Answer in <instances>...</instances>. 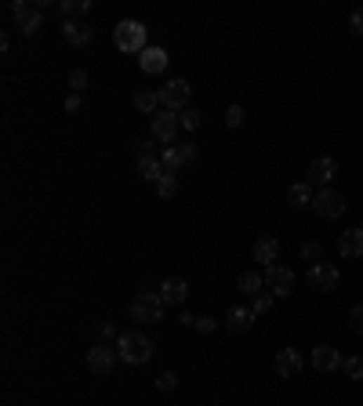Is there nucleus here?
<instances>
[{"instance_id": "4c0bfd02", "label": "nucleus", "mask_w": 363, "mask_h": 406, "mask_svg": "<svg viewBox=\"0 0 363 406\" xmlns=\"http://www.w3.org/2000/svg\"><path fill=\"white\" fill-rule=\"evenodd\" d=\"M98 337H105V341H117L120 334L113 330V323H102V327H98Z\"/></svg>"}, {"instance_id": "dca6fc26", "label": "nucleus", "mask_w": 363, "mask_h": 406, "mask_svg": "<svg viewBox=\"0 0 363 406\" xmlns=\"http://www.w3.org/2000/svg\"><path fill=\"white\" fill-rule=\"evenodd\" d=\"M341 363H345V359H341L338 349H331V345H316V349H312V367H316V370L331 374V370L341 367Z\"/></svg>"}, {"instance_id": "f03ea898", "label": "nucleus", "mask_w": 363, "mask_h": 406, "mask_svg": "<svg viewBox=\"0 0 363 406\" xmlns=\"http://www.w3.org/2000/svg\"><path fill=\"white\" fill-rule=\"evenodd\" d=\"M113 44L124 55H142L149 48L145 44V26L135 22V18H124V22H117V29H113Z\"/></svg>"}, {"instance_id": "0eeeda50", "label": "nucleus", "mask_w": 363, "mask_h": 406, "mask_svg": "<svg viewBox=\"0 0 363 406\" xmlns=\"http://www.w3.org/2000/svg\"><path fill=\"white\" fill-rule=\"evenodd\" d=\"M265 290L272 297H287L294 290V272L287 265H269L265 269Z\"/></svg>"}, {"instance_id": "423d86ee", "label": "nucleus", "mask_w": 363, "mask_h": 406, "mask_svg": "<svg viewBox=\"0 0 363 406\" xmlns=\"http://www.w3.org/2000/svg\"><path fill=\"white\" fill-rule=\"evenodd\" d=\"M189 105V83L185 80H167V88H160V109L182 113Z\"/></svg>"}, {"instance_id": "1a4fd4ad", "label": "nucleus", "mask_w": 363, "mask_h": 406, "mask_svg": "<svg viewBox=\"0 0 363 406\" xmlns=\"http://www.w3.org/2000/svg\"><path fill=\"white\" fill-rule=\"evenodd\" d=\"M182 131V120H178V113H171V109H160L157 116H153V138L157 142H164V145H171L175 142V135Z\"/></svg>"}, {"instance_id": "ddd939ff", "label": "nucleus", "mask_w": 363, "mask_h": 406, "mask_svg": "<svg viewBox=\"0 0 363 406\" xmlns=\"http://www.w3.org/2000/svg\"><path fill=\"white\" fill-rule=\"evenodd\" d=\"M167 51L164 48H145L142 55H138V66H142V73H149V76H160L164 69H167Z\"/></svg>"}, {"instance_id": "412c9836", "label": "nucleus", "mask_w": 363, "mask_h": 406, "mask_svg": "<svg viewBox=\"0 0 363 406\" xmlns=\"http://www.w3.org/2000/svg\"><path fill=\"white\" fill-rule=\"evenodd\" d=\"M62 36H66L73 48H84V44L91 40V29H88V26H80L77 18H66V22H62Z\"/></svg>"}, {"instance_id": "f8f14e48", "label": "nucleus", "mask_w": 363, "mask_h": 406, "mask_svg": "<svg viewBox=\"0 0 363 406\" xmlns=\"http://www.w3.org/2000/svg\"><path fill=\"white\" fill-rule=\"evenodd\" d=\"M302 367H305V359H302L298 349H280V352H276V374H280V377H298Z\"/></svg>"}, {"instance_id": "c756f323", "label": "nucleus", "mask_w": 363, "mask_h": 406, "mask_svg": "<svg viewBox=\"0 0 363 406\" xmlns=\"http://www.w3.org/2000/svg\"><path fill=\"white\" fill-rule=\"evenodd\" d=\"M302 258H305V262H319V258H324V243L309 240V243L302 247Z\"/></svg>"}, {"instance_id": "bb28decb", "label": "nucleus", "mask_w": 363, "mask_h": 406, "mask_svg": "<svg viewBox=\"0 0 363 406\" xmlns=\"http://www.w3.org/2000/svg\"><path fill=\"white\" fill-rule=\"evenodd\" d=\"M341 370H345V377H352V381H363V356H349L341 363Z\"/></svg>"}, {"instance_id": "f257e3e1", "label": "nucleus", "mask_w": 363, "mask_h": 406, "mask_svg": "<svg viewBox=\"0 0 363 406\" xmlns=\"http://www.w3.org/2000/svg\"><path fill=\"white\" fill-rule=\"evenodd\" d=\"M117 356L124 363H131V367H138V363H149L153 359V341H149L142 330H124L117 337Z\"/></svg>"}, {"instance_id": "a878e982", "label": "nucleus", "mask_w": 363, "mask_h": 406, "mask_svg": "<svg viewBox=\"0 0 363 406\" xmlns=\"http://www.w3.org/2000/svg\"><path fill=\"white\" fill-rule=\"evenodd\" d=\"M178 120H182V131H197L200 127V109L197 105H185V109L178 113Z\"/></svg>"}, {"instance_id": "393cba45", "label": "nucleus", "mask_w": 363, "mask_h": 406, "mask_svg": "<svg viewBox=\"0 0 363 406\" xmlns=\"http://www.w3.org/2000/svg\"><path fill=\"white\" fill-rule=\"evenodd\" d=\"M237 287H240L244 294H262V287H265V276H258V272H244L240 280H237Z\"/></svg>"}, {"instance_id": "6e6552de", "label": "nucleus", "mask_w": 363, "mask_h": 406, "mask_svg": "<svg viewBox=\"0 0 363 406\" xmlns=\"http://www.w3.org/2000/svg\"><path fill=\"white\" fill-rule=\"evenodd\" d=\"M11 15L22 33H37L40 22H44V11H40L37 4H29V0H18V4H11Z\"/></svg>"}, {"instance_id": "c9c22d12", "label": "nucleus", "mask_w": 363, "mask_h": 406, "mask_svg": "<svg viewBox=\"0 0 363 406\" xmlns=\"http://www.w3.org/2000/svg\"><path fill=\"white\" fill-rule=\"evenodd\" d=\"M349 327H352L356 334H363V305H356V309L349 312Z\"/></svg>"}, {"instance_id": "f704fd0d", "label": "nucleus", "mask_w": 363, "mask_h": 406, "mask_svg": "<svg viewBox=\"0 0 363 406\" xmlns=\"http://www.w3.org/2000/svg\"><path fill=\"white\" fill-rule=\"evenodd\" d=\"M135 149H138V156H160V153H157V145L149 142V138H138V142H135Z\"/></svg>"}, {"instance_id": "aec40b11", "label": "nucleus", "mask_w": 363, "mask_h": 406, "mask_svg": "<svg viewBox=\"0 0 363 406\" xmlns=\"http://www.w3.org/2000/svg\"><path fill=\"white\" fill-rule=\"evenodd\" d=\"M225 327H229V330H237V334L251 330V327H254V312H251V309H244V305L229 309V312H225Z\"/></svg>"}, {"instance_id": "20e7f679", "label": "nucleus", "mask_w": 363, "mask_h": 406, "mask_svg": "<svg viewBox=\"0 0 363 406\" xmlns=\"http://www.w3.org/2000/svg\"><path fill=\"white\" fill-rule=\"evenodd\" d=\"M312 210H316L319 218L334 222V218H341V210H345V196H341V192H334V189H316Z\"/></svg>"}, {"instance_id": "473e14b6", "label": "nucleus", "mask_w": 363, "mask_h": 406, "mask_svg": "<svg viewBox=\"0 0 363 406\" xmlns=\"http://www.w3.org/2000/svg\"><path fill=\"white\" fill-rule=\"evenodd\" d=\"M244 123V109H240V105H229V109H225V127H240Z\"/></svg>"}, {"instance_id": "7ed1b4c3", "label": "nucleus", "mask_w": 363, "mask_h": 406, "mask_svg": "<svg viewBox=\"0 0 363 406\" xmlns=\"http://www.w3.org/2000/svg\"><path fill=\"white\" fill-rule=\"evenodd\" d=\"M160 316H164V297L153 290H142L131 302V319H138V323H157Z\"/></svg>"}, {"instance_id": "39448f33", "label": "nucleus", "mask_w": 363, "mask_h": 406, "mask_svg": "<svg viewBox=\"0 0 363 406\" xmlns=\"http://www.w3.org/2000/svg\"><path fill=\"white\" fill-rule=\"evenodd\" d=\"M338 280H341V272H338L331 262H312V265H309V287H312V290L331 294V290L338 287Z\"/></svg>"}, {"instance_id": "cd10ccee", "label": "nucleus", "mask_w": 363, "mask_h": 406, "mask_svg": "<svg viewBox=\"0 0 363 406\" xmlns=\"http://www.w3.org/2000/svg\"><path fill=\"white\" fill-rule=\"evenodd\" d=\"M269 309H272V294H269V290L254 294V305H251V312H254V316H265Z\"/></svg>"}, {"instance_id": "9d476101", "label": "nucleus", "mask_w": 363, "mask_h": 406, "mask_svg": "<svg viewBox=\"0 0 363 406\" xmlns=\"http://www.w3.org/2000/svg\"><path fill=\"white\" fill-rule=\"evenodd\" d=\"M338 175V163L331 160V156H316L312 163H309V185L312 189H331V178Z\"/></svg>"}, {"instance_id": "e433bc0d", "label": "nucleus", "mask_w": 363, "mask_h": 406, "mask_svg": "<svg viewBox=\"0 0 363 406\" xmlns=\"http://www.w3.org/2000/svg\"><path fill=\"white\" fill-rule=\"evenodd\" d=\"M349 29H352L356 36H363V11H352V18H349Z\"/></svg>"}, {"instance_id": "a211bd4d", "label": "nucleus", "mask_w": 363, "mask_h": 406, "mask_svg": "<svg viewBox=\"0 0 363 406\" xmlns=\"http://www.w3.org/2000/svg\"><path fill=\"white\" fill-rule=\"evenodd\" d=\"M338 250H341V258H359L363 254V229H345L341 232Z\"/></svg>"}, {"instance_id": "2eb2a0df", "label": "nucleus", "mask_w": 363, "mask_h": 406, "mask_svg": "<svg viewBox=\"0 0 363 406\" xmlns=\"http://www.w3.org/2000/svg\"><path fill=\"white\" fill-rule=\"evenodd\" d=\"M312 200H316V189H312L309 182H294V185L287 189V203H291L294 210H309Z\"/></svg>"}, {"instance_id": "58836bf2", "label": "nucleus", "mask_w": 363, "mask_h": 406, "mask_svg": "<svg viewBox=\"0 0 363 406\" xmlns=\"http://www.w3.org/2000/svg\"><path fill=\"white\" fill-rule=\"evenodd\" d=\"M178 149H182V160H185V163H193V160H197V145H189V142H185V145H178Z\"/></svg>"}, {"instance_id": "c85d7f7f", "label": "nucleus", "mask_w": 363, "mask_h": 406, "mask_svg": "<svg viewBox=\"0 0 363 406\" xmlns=\"http://www.w3.org/2000/svg\"><path fill=\"white\" fill-rule=\"evenodd\" d=\"M157 192H160L164 200H167V196H175V192H178V182H175V175H164V178L157 182Z\"/></svg>"}, {"instance_id": "9b49d317", "label": "nucleus", "mask_w": 363, "mask_h": 406, "mask_svg": "<svg viewBox=\"0 0 363 406\" xmlns=\"http://www.w3.org/2000/svg\"><path fill=\"white\" fill-rule=\"evenodd\" d=\"M117 349H110V345H95V349H88V370L91 374H110L113 367H117Z\"/></svg>"}, {"instance_id": "2f4dec72", "label": "nucleus", "mask_w": 363, "mask_h": 406, "mask_svg": "<svg viewBox=\"0 0 363 406\" xmlns=\"http://www.w3.org/2000/svg\"><path fill=\"white\" fill-rule=\"evenodd\" d=\"M70 88L80 95L84 88H88V73H84V69H73V73H70Z\"/></svg>"}, {"instance_id": "5701e85b", "label": "nucleus", "mask_w": 363, "mask_h": 406, "mask_svg": "<svg viewBox=\"0 0 363 406\" xmlns=\"http://www.w3.org/2000/svg\"><path fill=\"white\" fill-rule=\"evenodd\" d=\"M135 109L157 116V109H160V91H138V95H135Z\"/></svg>"}, {"instance_id": "4be33fe9", "label": "nucleus", "mask_w": 363, "mask_h": 406, "mask_svg": "<svg viewBox=\"0 0 363 406\" xmlns=\"http://www.w3.org/2000/svg\"><path fill=\"white\" fill-rule=\"evenodd\" d=\"M160 163H164V170H167V175H175L178 167H185V160H182V149H178V145H164V149H160Z\"/></svg>"}, {"instance_id": "ea45409f", "label": "nucleus", "mask_w": 363, "mask_h": 406, "mask_svg": "<svg viewBox=\"0 0 363 406\" xmlns=\"http://www.w3.org/2000/svg\"><path fill=\"white\" fill-rule=\"evenodd\" d=\"M80 105H84V102H80V95H70V102H66V109H70V113H77Z\"/></svg>"}, {"instance_id": "b1692460", "label": "nucleus", "mask_w": 363, "mask_h": 406, "mask_svg": "<svg viewBox=\"0 0 363 406\" xmlns=\"http://www.w3.org/2000/svg\"><path fill=\"white\" fill-rule=\"evenodd\" d=\"M182 327H197L200 334H215L218 319H211V316H182Z\"/></svg>"}, {"instance_id": "4468645a", "label": "nucleus", "mask_w": 363, "mask_h": 406, "mask_svg": "<svg viewBox=\"0 0 363 406\" xmlns=\"http://www.w3.org/2000/svg\"><path fill=\"white\" fill-rule=\"evenodd\" d=\"M276 258H280V240L276 236H258L254 240V262H262L269 269V265H276Z\"/></svg>"}, {"instance_id": "f3484780", "label": "nucleus", "mask_w": 363, "mask_h": 406, "mask_svg": "<svg viewBox=\"0 0 363 406\" xmlns=\"http://www.w3.org/2000/svg\"><path fill=\"white\" fill-rule=\"evenodd\" d=\"M135 170H138V178H142V182H153V185L167 175L164 163H160V156H138V160H135Z\"/></svg>"}, {"instance_id": "6ab92c4d", "label": "nucleus", "mask_w": 363, "mask_h": 406, "mask_svg": "<svg viewBox=\"0 0 363 406\" xmlns=\"http://www.w3.org/2000/svg\"><path fill=\"white\" fill-rule=\"evenodd\" d=\"M185 294H189V287H185L182 276H171V280H164V287H160L164 305H182V302H185Z\"/></svg>"}, {"instance_id": "72a5a7b5", "label": "nucleus", "mask_w": 363, "mask_h": 406, "mask_svg": "<svg viewBox=\"0 0 363 406\" xmlns=\"http://www.w3.org/2000/svg\"><path fill=\"white\" fill-rule=\"evenodd\" d=\"M175 384H178V377L171 374V370H164V374L157 377V388H160V392H171V388H175Z\"/></svg>"}, {"instance_id": "7c9ffc66", "label": "nucleus", "mask_w": 363, "mask_h": 406, "mask_svg": "<svg viewBox=\"0 0 363 406\" xmlns=\"http://www.w3.org/2000/svg\"><path fill=\"white\" fill-rule=\"evenodd\" d=\"M91 4H88V0H66V4H62V15H66V18H73L77 11H88Z\"/></svg>"}]
</instances>
